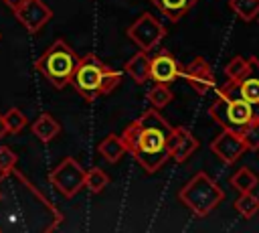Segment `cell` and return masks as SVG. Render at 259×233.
<instances>
[{
    "label": "cell",
    "instance_id": "cell-25",
    "mask_svg": "<svg viewBox=\"0 0 259 233\" xmlns=\"http://www.w3.org/2000/svg\"><path fill=\"white\" fill-rule=\"evenodd\" d=\"M247 69V59L241 57V55H235L227 65H225V75H227V81H237Z\"/></svg>",
    "mask_w": 259,
    "mask_h": 233
},
{
    "label": "cell",
    "instance_id": "cell-4",
    "mask_svg": "<svg viewBox=\"0 0 259 233\" xmlns=\"http://www.w3.org/2000/svg\"><path fill=\"white\" fill-rule=\"evenodd\" d=\"M208 113L219 126L235 132H241L247 124L255 120V111L245 99L223 89H217V97L210 103Z\"/></svg>",
    "mask_w": 259,
    "mask_h": 233
},
{
    "label": "cell",
    "instance_id": "cell-21",
    "mask_svg": "<svg viewBox=\"0 0 259 233\" xmlns=\"http://www.w3.org/2000/svg\"><path fill=\"white\" fill-rule=\"evenodd\" d=\"M172 99H174V93H172L168 83H154V87L148 91V101H150V105L154 109L166 107Z\"/></svg>",
    "mask_w": 259,
    "mask_h": 233
},
{
    "label": "cell",
    "instance_id": "cell-20",
    "mask_svg": "<svg viewBox=\"0 0 259 233\" xmlns=\"http://www.w3.org/2000/svg\"><path fill=\"white\" fill-rule=\"evenodd\" d=\"M229 8L245 22H251L259 16V0H229Z\"/></svg>",
    "mask_w": 259,
    "mask_h": 233
},
{
    "label": "cell",
    "instance_id": "cell-27",
    "mask_svg": "<svg viewBox=\"0 0 259 233\" xmlns=\"http://www.w3.org/2000/svg\"><path fill=\"white\" fill-rule=\"evenodd\" d=\"M16 162H18V156L14 154V150H10L8 146H0V174L8 176L10 172H14Z\"/></svg>",
    "mask_w": 259,
    "mask_h": 233
},
{
    "label": "cell",
    "instance_id": "cell-28",
    "mask_svg": "<svg viewBox=\"0 0 259 233\" xmlns=\"http://www.w3.org/2000/svg\"><path fill=\"white\" fill-rule=\"evenodd\" d=\"M2 2H4V4H6L10 10H12V12H14V10H16V8H20V6H22L26 0H2Z\"/></svg>",
    "mask_w": 259,
    "mask_h": 233
},
{
    "label": "cell",
    "instance_id": "cell-5",
    "mask_svg": "<svg viewBox=\"0 0 259 233\" xmlns=\"http://www.w3.org/2000/svg\"><path fill=\"white\" fill-rule=\"evenodd\" d=\"M105 67L107 65L93 53L79 57V63L71 75V85L83 99L93 101L99 97V83H101V75Z\"/></svg>",
    "mask_w": 259,
    "mask_h": 233
},
{
    "label": "cell",
    "instance_id": "cell-7",
    "mask_svg": "<svg viewBox=\"0 0 259 233\" xmlns=\"http://www.w3.org/2000/svg\"><path fill=\"white\" fill-rule=\"evenodd\" d=\"M219 89L245 99L253 107L255 120H259V59L257 57L247 59V69L237 81H227Z\"/></svg>",
    "mask_w": 259,
    "mask_h": 233
},
{
    "label": "cell",
    "instance_id": "cell-11",
    "mask_svg": "<svg viewBox=\"0 0 259 233\" xmlns=\"http://www.w3.org/2000/svg\"><path fill=\"white\" fill-rule=\"evenodd\" d=\"M180 77H184L198 95H204L214 87V73L204 57H194L186 67H182Z\"/></svg>",
    "mask_w": 259,
    "mask_h": 233
},
{
    "label": "cell",
    "instance_id": "cell-3",
    "mask_svg": "<svg viewBox=\"0 0 259 233\" xmlns=\"http://www.w3.org/2000/svg\"><path fill=\"white\" fill-rule=\"evenodd\" d=\"M178 201L196 217H206L225 201V190L206 172H196L178 190Z\"/></svg>",
    "mask_w": 259,
    "mask_h": 233
},
{
    "label": "cell",
    "instance_id": "cell-26",
    "mask_svg": "<svg viewBox=\"0 0 259 233\" xmlns=\"http://www.w3.org/2000/svg\"><path fill=\"white\" fill-rule=\"evenodd\" d=\"M241 136L245 140L247 150H259V120H253L241 130Z\"/></svg>",
    "mask_w": 259,
    "mask_h": 233
},
{
    "label": "cell",
    "instance_id": "cell-22",
    "mask_svg": "<svg viewBox=\"0 0 259 233\" xmlns=\"http://www.w3.org/2000/svg\"><path fill=\"white\" fill-rule=\"evenodd\" d=\"M107 184H109V174H107L103 168L93 166L91 170H85V186H83V188H87L89 192L97 195V192H101Z\"/></svg>",
    "mask_w": 259,
    "mask_h": 233
},
{
    "label": "cell",
    "instance_id": "cell-10",
    "mask_svg": "<svg viewBox=\"0 0 259 233\" xmlns=\"http://www.w3.org/2000/svg\"><path fill=\"white\" fill-rule=\"evenodd\" d=\"M14 16L26 32L34 34L53 18V10L42 0H26L20 8L14 10Z\"/></svg>",
    "mask_w": 259,
    "mask_h": 233
},
{
    "label": "cell",
    "instance_id": "cell-9",
    "mask_svg": "<svg viewBox=\"0 0 259 233\" xmlns=\"http://www.w3.org/2000/svg\"><path fill=\"white\" fill-rule=\"evenodd\" d=\"M210 152L223 164H235L247 152V146H245V140H243L241 132L223 128V132L210 142Z\"/></svg>",
    "mask_w": 259,
    "mask_h": 233
},
{
    "label": "cell",
    "instance_id": "cell-1",
    "mask_svg": "<svg viewBox=\"0 0 259 233\" xmlns=\"http://www.w3.org/2000/svg\"><path fill=\"white\" fill-rule=\"evenodd\" d=\"M170 132L172 126L160 115L158 109L150 107L121 132V140L125 152H130L148 174H154L170 158Z\"/></svg>",
    "mask_w": 259,
    "mask_h": 233
},
{
    "label": "cell",
    "instance_id": "cell-29",
    "mask_svg": "<svg viewBox=\"0 0 259 233\" xmlns=\"http://www.w3.org/2000/svg\"><path fill=\"white\" fill-rule=\"evenodd\" d=\"M8 134V126H6V120H4V113H0V140Z\"/></svg>",
    "mask_w": 259,
    "mask_h": 233
},
{
    "label": "cell",
    "instance_id": "cell-2",
    "mask_svg": "<svg viewBox=\"0 0 259 233\" xmlns=\"http://www.w3.org/2000/svg\"><path fill=\"white\" fill-rule=\"evenodd\" d=\"M77 63H79V55L63 38H57L34 61V69L55 89H63L71 83V75H73Z\"/></svg>",
    "mask_w": 259,
    "mask_h": 233
},
{
    "label": "cell",
    "instance_id": "cell-16",
    "mask_svg": "<svg viewBox=\"0 0 259 233\" xmlns=\"http://www.w3.org/2000/svg\"><path fill=\"white\" fill-rule=\"evenodd\" d=\"M97 154H99L105 162H109V164L119 162L121 156L125 154V146H123L121 136H117V134H113V132L107 134V136L97 144Z\"/></svg>",
    "mask_w": 259,
    "mask_h": 233
},
{
    "label": "cell",
    "instance_id": "cell-31",
    "mask_svg": "<svg viewBox=\"0 0 259 233\" xmlns=\"http://www.w3.org/2000/svg\"><path fill=\"white\" fill-rule=\"evenodd\" d=\"M257 18H259V16H257Z\"/></svg>",
    "mask_w": 259,
    "mask_h": 233
},
{
    "label": "cell",
    "instance_id": "cell-15",
    "mask_svg": "<svg viewBox=\"0 0 259 233\" xmlns=\"http://www.w3.org/2000/svg\"><path fill=\"white\" fill-rule=\"evenodd\" d=\"M123 71L136 81V83H146L150 79V55L148 51H138L134 57L127 59Z\"/></svg>",
    "mask_w": 259,
    "mask_h": 233
},
{
    "label": "cell",
    "instance_id": "cell-13",
    "mask_svg": "<svg viewBox=\"0 0 259 233\" xmlns=\"http://www.w3.org/2000/svg\"><path fill=\"white\" fill-rule=\"evenodd\" d=\"M198 148V140L184 126H176L168 138V152L176 162H186Z\"/></svg>",
    "mask_w": 259,
    "mask_h": 233
},
{
    "label": "cell",
    "instance_id": "cell-17",
    "mask_svg": "<svg viewBox=\"0 0 259 233\" xmlns=\"http://www.w3.org/2000/svg\"><path fill=\"white\" fill-rule=\"evenodd\" d=\"M32 134L40 142H53L61 134V124L51 113H40L32 122Z\"/></svg>",
    "mask_w": 259,
    "mask_h": 233
},
{
    "label": "cell",
    "instance_id": "cell-30",
    "mask_svg": "<svg viewBox=\"0 0 259 233\" xmlns=\"http://www.w3.org/2000/svg\"><path fill=\"white\" fill-rule=\"evenodd\" d=\"M0 201H2V192H0Z\"/></svg>",
    "mask_w": 259,
    "mask_h": 233
},
{
    "label": "cell",
    "instance_id": "cell-18",
    "mask_svg": "<svg viewBox=\"0 0 259 233\" xmlns=\"http://www.w3.org/2000/svg\"><path fill=\"white\" fill-rule=\"evenodd\" d=\"M229 182H231V186L237 188L239 192H253L255 186L259 184V176H257L249 166H241L239 170H235V174H231Z\"/></svg>",
    "mask_w": 259,
    "mask_h": 233
},
{
    "label": "cell",
    "instance_id": "cell-19",
    "mask_svg": "<svg viewBox=\"0 0 259 233\" xmlns=\"http://www.w3.org/2000/svg\"><path fill=\"white\" fill-rule=\"evenodd\" d=\"M233 207L243 219H251L259 213V197H255L253 192H241L233 203Z\"/></svg>",
    "mask_w": 259,
    "mask_h": 233
},
{
    "label": "cell",
    "instance_id": "cell-24",
    "mask_svg": "<svg viewBox=\"0 0 259 233\" xmlns=\"http://www.w3.org/2000/svg\"><path fill=\"white\" fill-rule=\"evenodd\" d=\"M4 120H6V126H8V132H10V134L22 132V130L26 128V124H28L26 115H24L18 107H10V109L4 113Z\"/></svg>",
    "mask_w": 259,
    "mask_h": 233
},
{
    "label": "cell",
    "instance_id": "cell-23",
    "mask_svg": "<svg viewBox=\"0 0 259 233\" xmlns=\"http://www.w3.org/2000/svg\"><path fill=\"white\" fill-rule=\"evenodd\" d=\"M119 83H121V71L105 67V71L101 75V83H99V95H109Z\"/></svg>",
    "mask_w": 259,
    "mask_h": 233
},
{
    "label": "cell",
    "instance_id": "cell-14",
    "mask_svg": "<svg viewBox=\"0 0 259 233\" xmlns=\"http://www.w3.org/2000/svg\"><path fill=\"white\" fill-rule=\"evenodd\" d=\"M150 2H152L154 8H156L162 16H166L170 22L180 20V18L196 4V0H150Z\"/></svg>",
    "mask_w": 259,
    "mask_h": 233
},
{
    "label": "cell",
    "instance_id": "cell-8",
    "mask_svg": "<svg viewBox=\"0 0 259 233\" xmlns=\"http://www.w3.org/2000/svg\"><path fill=\"white\" fill-rule=\"evenodd\" d=\"M166 36L164 24L150 12L140 14L130 26H127V38L140 49V51H152L162 38Z\"/></svg>",
    "mask_w": 259,
    "mask_h": 233
},
{
    "label": "cell",
    "instance_id": "cell-6",
    "mask_svg": "<svg viewBox=\"0 0 259 233\" xmlns=\"http://www.w3.org/2000/svg\"><path fill=\"white\" fill-rule=\"evenodd\" d=\"M49 182L63 197L71 199L85 186V168L79 164V160L67 156L49 172Z\"/></svg>",
    "mask_w": 259,
    "mask_h": 233
},
{
    "label": "cell",
    "instance_id": "cell-12",
    "mask_svg": "<svg viewBox=\"0 0 259 233\" xmlns=\"http://www.w3.org/2000/svg\"><path fill=\"white\" fill-rule=\"evenodd\" d=\"M182 73V65L170 51H158L150 57V79L154 83H174Z\"/></svg>",
    "mask_w": 259,
    "mask_h": 233
}]
</instances>
